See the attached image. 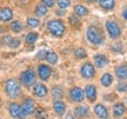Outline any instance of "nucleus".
<instances>
[{
	"mask_svg": "<svg viewBox=\"0 0 127 119\" xmlns=\"http://www.w3.org/2000/svg\"><path fill=\"white\" fill-rule=\"evenodd\" d=\"M46 60L52 65H55L58 63V54L55 52H48L47 55H46Z\"/></svg>",
	"mask_w": 127,
	"mask_h": 119,
	"instance_id": "nucleus-27",
	"label": "nucleus"
},
{
	"mask_svg": "<svg viewBox=\"0 0 127 119\" xmlns=\"http://www.w3.org/2000/svg\"><path fill=\"white\" fill-rule=\"evenodd\" d=\"M115 74L120 80H125L127 79V65L124 64V65H120L115 69Z\"/></svg>",
	"mask_w": 127,
	"mask_h": 119,
	"instance_id": "nucleus-18",
	"label": "nucleus"
},
{
	"mask_svg": "<svg viewBox=\"0 0 127 119\" xmlns=\"http://www.w3.org/2000/svg\"><path fill=\"white\" fill-rule=\"evenodd\" d=\"M47 53H48V52H47L46 50H40L38 53H36V58H38V59H40V60L41 59H46Z\"/></svg>",
	"mask_w": 127,
	"mask_h": 119,
	"instance_id": "nucleus-34",
	"label": "nucleus"
},
{
	"mask_svg": "<svg viewBox=\"0 0 127 119\" xmlns=\"http://www.w3.org/2000/svg\"><path fill=\"white\" fill-rule=\"evenodd\" d=\"M0 119H1V118H0Z\"/></svg>",
	"mask_w": 127,
	"mask_h": 119,
	"instance_id": "nucleus-43",
	"label": "nucleus"
},
{
	"mask_svg": "<svg viewBox=\"0 0 127 119\" xmlns=\"http://www.w3.org/2000/svg\"><path fill=\"white\" fill-rule=\"evenodd\" d=\"M57 4L61 9H66L69 7L71 5V1L69 0H57Z\"/></svg>",
	"mask_w": 127,
	"mask_h": 119,
	"instance_id": "nucleus-32",
	"label": "nucleus"
},
{
	"mask_svg": "<svg viewBox=\"0 0 127 119\" xmlns=\"http://www.w3.org/2000/svg\"><path fill=\"white\" fill-rule=\"evenodd\" d=\"M100 6L104 9H113L115 5V0H99Z\"/></svg>",
	"mask_w": 127,
	"mask_h": 119,
	"instance_id": "nucleus-24",
	"label": "nucleus"
},
{
	"mask_svg": "<svg viewBox=\"0 0 127 119\" xmlns=\"http://www.w3.org/2000/svg\"><path fill=\"white\" fill-rule=\"evenodd\" d=\"M52 96L55 99H60L64 97V88L61 86H54L52 88Z\"/></svg>",
	"mask_w": 127,
	"mask_h": 119,
	"instance_id": "nucleus-25",
	"label": "nucleus"
},
{
	"mask_svg": "<svg viewBox=\"0 0 127 119\" xmlns=\"http://www.w3.org/2000/svg\"><path fill=\"white\" fill-rule=\"evenodd\" d=\"M123 17H124V19H126V20H127V8H126V9H124Z\"/></svg>",
	"mask_w": 127,
	"mask_h": 119,
	"instance_id": "nucleus-38",
	"label": "nucleus"
},
{
	"mask_svg": "<svg viewBox=\"0 0 127 119\" xmlns=\"http://www.w3.org/2000/svg\"><path fill=\"white\" fill-rule=\"evenodd\" d=\"M88 112H90V109H88V106L86 105H79L78 107H75V110H74V113L77 116L79 119H82L85 118L86 116H88Z\"/></svg>",
	"mask_w": 127,
	"mask_h": 119,
	"instance_id": "nucleus-14",
	"label": "nucleus"
},
{
	"mask_svg": "<svg viewBox=\"0 0 127 119\" xmlns=\"http://www.w3.org/2000/svg\"><path fill=\"white\" fill-rule=\"evenodd\" d=\"M80 73H81V76L84 78H86V79L93 78L95 74L94 66H93L91 63H85V64L81 66V69H80Z\"/></svg>",
	"mask_w": 127,
	"mask_h": 119,
	"instance_id": "nucleus-7",
	"label": "nucleus"
},
{
	"mask_svg": "<svg viewBox=\"0 0 127 119\" xmlns=\"http://www.w3.org/2000/svg\"><path fill=\"white\" fill-rule=\"evenodd\" d=\"M21 107H23L24 110H25V112L27 113V116L33 115V113H34V111H35L34 100H33L32 98H30V97L25 98V99H24V103H23V106H21Z\"/></svg>",
	"mask_w": 127,
	"mask_h": 119,
	"instance_id": "nucleus-10",
	"label": "nucleus"
},
{
	"mask_svg": "<svg viewBox=\"0 0 127 119\" xmlns=\"http://www.w3.org/2000/svg\"><path fill=\"white\" fill-rule=\"evenodd\" d=\"M53 109H54L55 113L58 116H63L65 112H66V105H65V103L61 100H55L53 103Z\"/></svg>",
	"mask_w": 127,
	"mask_h": 119,
	"instance_id": "nucleus-16",
	"label": "nucleus"
},
{
	"mask_svg": "<svg viewBox=\"0 0 127 119\" xmlns=\"http://www.w3.org/2000/svg\"><path fill=\"white\" fill-rule=\"evenodd\" d=\"M20 107L21 106L19 105L18 103H11L8 105V113L12 118H18L19 117V111H20Z\"/></svg>",
	"mask_w": 127,
	"mask_h": 119,
	"instance_id": "nucleus-17",
	"label": "nucleus"
},
{
	"mask_svg": "<svg viewBox=\"0 0 127 119\" xmlns=\"http://www.w3.org/2000/svg\"><path fill=\"white\" fill-rule=\"evenodd\" d=\"M51 74H52V70H51L50 66L44 65V64L38 66V76H39V78L41 80H48Z\"/></svg>",
	"mask_w": 127,
	"mask_h": 119,
	"instance_id": "nucleus-8",
	"label": "nucleus"
},
{
	"mask_svg": "<svg viewBox=\"0 0 127 119\" xmlns=\"http://www.w3.org/2000/svg\"><path fill=\"white\" fill-rule=\"evenodd\" d=\"M79 23H80V21H79V18L77 17V14L69 17V24H71L72 26H75V27H77V26H79Z\"/></svg>",
	"mask_w": 127,
	"mask_h": 119,
	"instance_id": "nucleus-33",
	"label": "nucleus"
},
{
	"mask_svg": "<svg viewBox=\"0 0 127 119\" xmlns=\"http://www.w3.org/2000/svg\"><path fill=\"white\" fill-rule=\"evenodd\" d=\"M94 64L96 67L102 69V67H105L106 65L108 64V59H107V57L104 54H96L94 57Z\"/></svg>",
	"mask_w": 127,
	"mask_h": 119,
	"instance_id": "nucleus-15",
	"label": "nucleus"
},
{
	"mask_svg": "<svg viewBox=\"0 0 127 119\" xmlns=\"http://www.w3.org/2000/svg\"><path fill=\"white\" fill-rule=\"evenodd\" d=\"M47 28H48V31L51 32L52 36H54V37H63L64 33H65V24H64L63 20H60V19H52L50 20L48 23H47Z\"/></svg>",
	"mask_w": 127,
	"mask_h": 119,
	"instance_id": "nucleus-2",
	"label": "nucleus"
},
{
	"mask_svg": "<svg viewBox=\"0 0 127 119\" xmlns=\"http://www.w3.org/2000/svg\"><path fill=\"white\" fill-rule=\"evenodd\" d=\"M112 82H113V77L111 76V73H105L101 77V85L104 87H108Z\"/></svg>",
	"mask_w": 127,
	"mask_h": 119,
	"instance_id": "nucleus-23",
	"label": "nucleus"
},
{
	"mask_svg": "<svg viewBox=\"0 0 127 119\" xmlns=\"http://www.w3.org/2000/svg\"><path fill=\"white\" fill-rule=\"evenodd\" d=\"M94 112L100 119H105L108 117V111L102 104H96L94 106Z\"/></svg>",
	"mask_w": 127,
	"mask_h": 119,
	"instance_id": "nucleus-13",
	"label": "nucleus"
},
{
	"mask_svg": "<svg viewBox=\"0 0 127 119\" xmlns=\"http://www.w3.org/2000/svg\"><path fill=\"white\" fill-rule=\"evenodd\" d=\"M12 18H13V11L9 8V7L5 6L2 8H0V20L1 21L6 23V21L12 20Z\"/></svg>",
	"mask_w": 127,
	"mask_h": 119,
	"instance_id": "nucleus-11",
	"label": "nucleus"
},
{
	"mask_svg": "<svg viewBox=\"0 0 127 119\" xmlns=\"http://www.w3.org/2000/svg\"><path fill=\"white\" fill-rule=\"evenodd\" d=\"M40 25V20L38 18H28L27 19V26L31 28H35Z\"/></svg>",
	"mask_w": 127,
	"mask_h": 119,
	"instance_id": "nucleus-29",
	"label": "nucleus"
},
{
	"mask_svg": "<svg viewBox=\"0 0 127 119\" xmlns=\"http://www.w3.org/2000/svg\"><path fill=\"white\" fill-rule=\"evenodd\" d=\"M86 36H87V40L95 46L101 45L102 41H104L102 32L98 27H95V26H90V27L87 28Z\"/></svg>",
	"mask_w": 127,
	"mask_h": 119,
	"instance_id": "nucleus-3",
	"label": "nucleus"
},
{
	"mask_svg": "<svg viewBox=\"0 0 127 119\" xmlns=\"http://www.w3.org/2000/svg\"><path fill=\"white\" fill-rule=\"evenodd\" d=\"M38 37H39V34L35 32L28 33L27 36H26V42L30 44V45H32V44H34V42L38 40Z\"/></svg>",
	"mask_w": 127,
	"mask_h": 119,
	"instance_id": "nucleus-28",
	"label": "nucleus"
},
{
	"mask_svg": "<svg viewBox=\"0 0 127 119\" xmlns=\"http://www.w3.org/2000/svg\"><path fill=\"white\" fill-rule=\"evenodd\" d=\"M84 92H85L86 98L91 101V103L95 101V99H96V88H95L94 85H87V86L85 87Z\"/></svg>",
	"mask_w": 127,
	"mask_h": 119,
	"instance_id": "nucleus-12",
	"label": "nucleus"
},
{
	"mask_svg": "<svg viewBox=\"0 0 127 119\" xmlns=\"http://www.w3.org/2000/svg\"><path fill=\"white\" fill-rule=\"evenodd\" d=\"M87 2H90V4H93V2H95L96 0H86Z\"/></svg>",
	"mask_w": 127,
	"mask_h": 119,
	"instance_id": "nucleus-40",
	"label": "nucleus"
},
{
	"mask_svg": "<svg viewBox=\"0 0 127 119\" xmlns=\"http://www.w3.org/2000/svg\"><path fill=\"white\" fill-rule=\"evenodd\" d=\"M65 119H74V117L72 116V113H68L67 116H66V118Z\"/></svg>",
	"mask_w": 127,
	"mask_h": 119,
	"instance_id": "nucleus-39",
	"label": "nucleus"
},
{
	"mask_svg": "<svg viewBox=\"0 0 127 119\" xmlns=\"http://www.w3.org/2000/svg\"><path fill=\"white\" fill-rule=\"evenodd\" d=\"M117 90L119 92H127V82H121L117 86Z\"/></svg>",
	"mask_w": 127,
	"mask_h": 119,
	"instance_id": "nucleus-35",
	"label": "nucleus"
},
{
	"mask_svg": "<svg viewBox=\"0 0 127 119\" xmlns=\"http://www.w3.org/2000/svg\"><path fill=\"white\" fill-rule=\"evenodd\" d=\"M105 119H106V118H105Z\"/></svg>",
	"mask_w": 127,
	"mask_h": 119,
	"instance_id": "nucleus-42",
	"label": "nucleus"
},
{
	"mask_svg": "<svg viewBox=\"0 0 127 119\" xmlns=\"http://www.w3.org/2000/svg\"><path fill=\"white\" fill-rule=\"evenodd\" d=\"M47 11H48V7L45 4H39L35 8L36 17H45L46 14H47Z\"/></svg>",
	"mask_w": 127,
	"mask_h": 119,
	"instance_id": "nucleus-22",
	"label": "nucleus"
},
{
	"mask_svg": "<svg viewBox=\"0 0 127 119\" xmlns=\"http://www.w3.org/2000/svg\"><path fill=\"white\" fill-rule=\"evenodd\" d=\"M7 46H9L11 48H18L20 46V40L18 38H11L9 41L7 42Z\"/></svg>",
	"mask_w": 127,
	"mask_h": 119,
	"instance_id": "nucleus-30",
	"label": "nucleus"
},
{
	"mask_svg": "<svg viewBox=\"0 0 127 119\" xmlns=\"http://www.w3.org/2000/svg\"><path fill=\"white\" fill-rule=\"evenodd\" d=\"M112 50L114 51V52H123V46H121V44H114L113 47H112Z\"/></svg>",
	"mask_w": 127,
	"mask_h": 119,
	"instance_id": "nucleus-36",
	"label": "nucleus"
},
{
	"mask_svg": "<svg viewBox=\"0 0 127 119\" xmlns=\"http://www.w3.org/2000/svg\"><path fill=\"white\" fill-rule=\"evenodd\" d=\"M69 97H71V99H72L73 101L81 103V101L84 100V98H85V92H84V90L80 88V87L74 86L69 90Z\"/></svg>",
	"mask_w": 127,
	"mask_h": 119,
	"instance_id": "nucleus-6",
	"label": "nucleus"
},
{
	"mask_svg": "<svg viewBox=\"0 0 127 119\" xmlns=\"http://www.w3.org/2000/svg\"><path fill=\"white\" fill-rule=\"evenodd\" d=\"M47 93H48V90H47V87L44 85V84H40V82H38V84H34L33 85V94L38 98H44V97L47 96Z\"/></svg>",
	"mask_w": 127,
	"mask_h": 119,
	"instance_id": "nucleus-9",
	"label": "nucleus"
},
{
	"mask_svg": "<svg viewBox=\"0 0 127 119\" xmlns=\"http://www.w3.org/2000/svg\"><path fill=\"white\" fill-rule=\"evenodd\" d=\"M9 28H11L14 33H20L24 30V26H23V24H21V21H19V20H14V21L11 23Z\"/></svg>",
	"mask_w": 127,
	"mask_h": 119,
	"instance_id": "nucleus-21",
	"label": "nucleus"
},
{
	"mask_svg": "<svg viewBox=\"0 0 127 119\" xmlns=\"http://www.w3.org/2000/svg\"><path fill=\"white\" fill-rule=\"evenodd\" d=\"M34 116H35L36 119H47V118H48L47 112H46L44 109H41V107L35 109V111H34Z\"/></svg>",
	"mask_w": 127,
	"mask_h": 119,
	"instance_id": "nucleus-26",
	"label": "nucleus"
},
{
	"mask_svg": "<svg viewBox=\"0 0 127 119\" xmlns=\"http://www.w3.org/2000/svg\"><path fill=\"white\" fill-rule=\"evenodd\" d=\"M106 28H107V32H108L109 37L112 38V39H117L121 34L120 27L118 26V24L114 23V21H107L106 23Z\"/></svg>",
	"mask_w": 127,
	"mask_h": 119,
	"instance_id": "nucleus-5",
	"label": "nucleus"
},
{
	"mask_svg": "<svg viewBox=\"0 0 127 119\" xmlns=\"http://www.w3.org/2000/svg\"><path fill=\"white\" fill-rule=\"evenodd\" d=\"M1 106H2V101H1V99H0V109H1Z\"/></svg>",
	"mask_w": 127,
	"mask_h": 119,
	"instance_id": "nucleus-41",
	"label": "nucleus"
},
{
	"mask_svg": "<svg viewBox=\"0 0 127 119\" xmlns=\"http://www.w3.org/2000/svg\"><path fill=\"white\" fill-rule=\"evenodd\" d=\"M4 87L6 94L12 99H15L21 94V86L18 82V80H15V79H7L5 81Z\"/></svg>",
	"mask_w": 127,
	"mask_h": 119,
	"instance_id": "nucleus-1",
	"label": "nucleus"
},
{
	"mask_svg": "<svg viewBox=\"0 0 127 119\" xmlns=\"http://www.w3.org/2000/svg\"><path fill=\"white\" fill-rule=\"evenodd\" d=\"M74 54H75V57H77L78 59H84V58L87 57L86 51L84 50V48H77L75 52H74Z\"/></svg>",
	"mask_w": 127,
	"mask_h": 119,
	"instance_id": "nucleus-31",
	"label": "nucleus"
},
{
	"mask_svg": "<svg viewBox=\"0 0 127 119\" xmlns=\"http://www.w3.org/2000/svg\"><path fill=\"white\" fill-rule=\"evenodd\" d=\"M125 112H126V107L124 105L123 103H118V104H115L113 106V115L114 117H121L123 115H125Z\"/></svg>",
	"mask_w": 127,
	"mask_h": 119,
	"instance_id": "nucleus-19",
	"label": "nucleus"
},
{
	"mask_svg": "<svg viewBox=\"0 0 127 119\" xmlns=\"http://www.w3.org/2000/svg\"><path fill=\"white\" fill-rule=\"evenodd\" d=\"M42 4H45L47 7H53L54 6V0H42Z\"/></svg>",
	"mask_w": 127,
	"mask_h": 119,
	"instance_id": "nucleus-37",
	"label": "nucleus"
},
{
	"mask_svg": "<svg viewBox=\"0 0 127 119\" xmlns=\"http://www.w3.org/2000/svg\"><path fill=\"white\" fill-rule=\"evenodd\" d=\"M74 13L77 14L78 17H86L88 14V9L84 5H77L74 7Z\"/></svg>",
	"mask_w": 127,
	"mask_h": 119,
	"instance_id": "nucleus-20",
	"label": "nucleus"
},
{
	"mask_svg": "<svg viewBox=\"0 0 127 119\" xmlns=\"http://www.w3.org/2000/svg\"><path fill=\"white\" fill-rule=\"evenodd\" d=\"M20 81H21V84L24 86L26 87L33 86L36 81V74L34 72V70L27 69L25 70L24 72H21V74H20Z\"/></svg>",
	"mask_w": 127,
	"mask_h": 119,
	"instance_id": "nucleus-4",
	"label": "nucleus"
}]
</instances>
